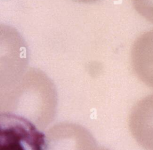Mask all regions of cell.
I'll use <instances>...</instances> for the list:
<instances>
[{
    "mask_svg": "<svg viewBox=\"0 0 153 150\" xmlns=\"http://www.w3.org/2000/svg\"><path fill=\"white\" fill-rule=\"evenodd\" d=\"M128 125L136 141L145 150H153V94L143 97L133 106Z\"/></svg>",
    "mask_w": 153,
    "mask_h": 150,
    "instance_id": "cell-1",
    "label": "cell"
},
{
    "mask_svg": "<svg viewBox=\"0 0 153 150\" xmlns=\"http://www.w3.org/2000/svg\"><path fill=\"white\" fill-rule=\"evenodd\" d=\"M131 65L137 78L153 88V29L140 35L131 51Z\"/></svg>",
    "mask_w": 153,
    "mask_h": 150,
    "instance_id": "cell-2",
    "label": "cell"
},
{
    "mask_svg": "<svg viewBox=\"0 0 153 150\" xmlns=\"http://www.w3.org/2000/svg\"><path fill=\"white\" fill-rule=\"evenodd\" d=\"M131 2L140 16L153 23V0H131Z\"/></svg>",
    "mask_w": 153,
    "mask_h": 150,
    "instance_id": "cell-3",
    "label": "cell"
},
{
    "mask_svg": "<svg viewBox=\"0 0 153 150\" xmlns=\"http://www.w3.org/2000/svg\"><path fill=\"white\" fill-rule=\"evenodd\" d=\"M76 1H80L87 2V1H96V0H76Z\"/></svg>",
    "mask_w": 153,
    "mask_h": 150,
    "instance_id": "cell-4",
    "label": "cell"
}]
</instances>
